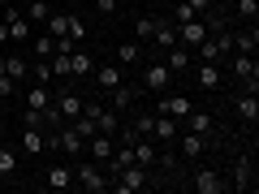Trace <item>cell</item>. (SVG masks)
<instances>
[{
	"label": "cell",
	"mask_w": 259,
	"mask_h": 194,
	"mask_svg": "<svg viewBox=\"0 0 259 194\" xmlns=\"http://www.w3.org/2000/svg\"><path fill=\"white\" fill-rule=\"evenodd\" d=\"M44 138H48V151H61V156H82L87 151V138L69 125V121H61L56 129H48Z\"/></svg>",
	"instance_id": "obj_1"
},
{
	"label": "cell",
	"mask_w": 259,
	"mask_h": 194,
	"mask_svg": "<svg viewBox=\"0 0 259 194\" xmlns=\"http://www.w3.org/2000/svg\"><path fill=\"white\" fill-rule=\"evenodd\" d=\"M74 185L87 194H108V173H104V164H95V160H78L74 164Z\"/></svg>",
	"instance_id": "obj_2"
},
{
	"label": "cell",
	"mask_w": 259,
	"mask_h": 194,
	"mask_svg": "<svg viewBox=\"0 0 259 194\" xmlns=\"http://www.w3.org/2000/svg\"><path fill=\"white\" fill-rule=\"evenodd\" d=\"M112 194H143V190H151V173L143 164H125L117 177H112V185H108Z\"/></svg>",
	"instance_id": "obj_3"
},
{
	"label": "cell",
	"mask_w": 259,
	"mask_h": 194,
	"mask_svg": "<svg viewBox=\"0 0 259 194\" xmlns=\"http://www.w3.org/2000/svg\"><path fill=\"white\" fill-rule=\"evenodd\" d=\"M229 69H233V78L242 82V91L259 95V65H255V56H242V52H233V56H229Z\"/></svg>",
	"instance_id": "obj_4"
},
{
	"label": "cell",
	"mask_w": 259,
	"mask_h": 194,
	"mask_svg": "<svg viewBox=\"0 0 259 194\" xmlns=\"http://www.w3.org/2000/svg\"><path fill=\"white\" fill-rule=\"evenodd\" d=\"M182 185H190L194 194H225V190H229V181H225L216 168H194V177L182 181Z\"/></svg>",
	"instance_id": "obj_5"
},
{
	"label": "cell",
	"mask_w": 259,
	"mask_h": 194,
	"mask_svg": "<svg viewBox=\"0 0 259 194\" xmlns=\"http://www.w3.org/2000/svg\"><path fill=\"white\" fill-rule=\"evenodd\" d=\"M82 104H87V100L74 91V86H61V91L52 95V108L61 112V121H74V117H82Z\"/></svg>",
	"instance_id": "obj_6"
},
{
	"label": "cell",
	"mask_w": 259,
	"mask_h": 194,
	"mask_svg": "<svg viewBox=\"0 0 259 194\" xmlns=\"http://www.w3.org/2000/svg\"><path fill=\"white\" fill-rule=\"evenodd\" d=\"M190 108H194V100H190V95H168V91H160V95H156V112H160V117L182 121Z\"/></svg>",
	"instance_id": "obj_7"
},
{
	"label": "cell",
	"mask_w": 259,
	"mask_h": 194,
	"mask_svg": "<svg viewBox=\"0 0 259 194\" xmlns=\"http://www.w3.org/2000/svg\"><path fill=\"white\" fill-rule=\"evenodd\" d=\"M229 190H238V194L255 190V160H250V156H238V164H233V177H229Z\"/></svg>",
	"instance_id": "obj_8"
},
{
	"label": "cell",
	"mask_w": 259,
	"mask_h": 194,
	"mask_svg": "<svg viewBox=\"0 0 259 194\" xmlns=\"http://www.w3.org/2000/svg\"><path fill=\"white\" fill-rule=\"evenodd\" d=\"M212 147V138H203V134H194V129H186L182 138H177V151H182V160H203V151Z\"/></svg>",
	"instance_id": "obj_9"
},
{
	"label": "cell",
	"mask_w": 259,
	"mask_h": 194,
	"mask_svg": "<svg viewBox=\"0 0 259 194\" xmlns=\"http://www.w3.org/2000/svg\"><path fill=\"white\" fill-rule=\"evenodd\" d=\"M168 82H173V74H168V65H164V61L147 65V74H143V91L160 95V91H168Z\"/></svg>",
	"instance_id": "obj_10"
},
{
	"label": "cell",
	"mask_w": 259,
	"mask_h": 194,
	"mask_svg": "<svg viewBox=\"0 0 259 194\" xmlns=\"http://www.w3.org/2000/svg\"><path fill=\"white\" fill-rule=\"evenodd\" d=\"M203 39H207L203 18H190V22H182V26H177V43H182V47H199Z\"/></svg>",
	"instance_id": "obj_11"
},
{
	"label": "cell",
	"mask_w": 259,
	"mask_h": 194,
	"mask_svg": "<svg viewBox=\"0 0 259 194\" xmlns=\"http://www.w3.org/2000/svg\"><path fill=\"white\" fill-rule=\"evenodd\" d=\"M112 151H117V138H112V134H95V138H87V156H91L95 164H108Z\"/></svg>",
	"instance_id": "obj_12"
},
{
	"label": "cell",
	"mask_w": 259,
	"mask_h": 194,
	"mask_svg": "<svg viewBox=\"0 0 259 194\" xmlns=\"http://www.w3.org/2000/svg\"><path fill=\"white\" fill-rule=\"evenodd\" d=\"M130 147H134V164H143V168H156V160H160V147H156L151 138L134 134V138H130Z\"/></svg>",
	"instance_id": "obj_13"
},
{
	"label": "cell",
	"mask_w": 259,
	"mask_h": 194,
	"mask_svg": "<svg viewBox=\"0 0 259 194\" xmlns=\"http://www.w3.org/2000/svg\"><path fill=\"white\" fill-rule=\"evenodd\" d=\"M5 26H9V39H13V43H30V35H35V26L22 18V9H9V13H5Z\"/></svg>",
	"instance_id": "obj_14"
},
{
	"label": "cell",
	"mask_w": 259,
	"mask_h": 194,
	"mask_svg": "<svg viewBox=\"0 0 259 194\" xmlns=\"http://www.w3.org/2000/svg\"><path fill=\"white\" fill-rule=\"evenodd\" d=\"M182 121H186V129H194V134H203V138H216V121H212V112H203V108H190Z\"/></svg>",
	"instance_id": "obj_15"
},
{
	"label": "cell",
	"mask_w": 259,
	"mask_h": 194,
	"mask_svg": "<svg viewBox=\"0 0 259 194\" xmlns=\"http://www.w3.org/2000/svg\"><path fill=\"white\" fill-rule=\"evenodd\" d=\"M177 125H182V121L160 117V112H156V121H151V142H164V147H173V142H177Z\"/></svg>",
	"instance_id": "obj_16"
},
{
	"label": "cell",
	"mask_w": 259,
	"mask_h": 194,
	"mask_svg": "<svg viewBox=\"0 0 259 194\" xmlns=\"http://www.w3.org/2000/svg\"><path fill=\"white\" fill-rule=\"evenodd\" d=\"M18 147L26 151V156H44V151H48L44 129H35V125H22V138H18Z\"/></svg>",
	"instance_id": "obj_17"
},
{
	"label": "cell",
	"mask_w": 259,
	"mask_h": 194,
	"mask_svg": "<svg viewBox=\"0 0 259 194\" xmlns=\"http://www.w3.org/2000/svg\"><path fill=\"white\" fill-rule=\"evenodd\" d=\"M44 185L48 190H69V185H74V164H52L44 173Z\"/></svg>",
	"instance_id": "obj_18"
},
{
	"label": "cell",
	"mask_w": 259,
	"mask_h": 194,
	"mask_svg": "<svg viewBox=\"0 0 259 194\" xmlns=\"http://www.w3.org/2000/svg\"><path fill=\"white\" fill-rule=\"evenodd\" d=\"M95 86H100V91H112V86H121L125 82V74H121V65H95Z\"/></svg>",
	"instance_id": "obj_19"
},
{
	"label": "cell",
	"mask_w": 259,
	"mask_h": 194,
	"mask_svg": "<svg viewBox=\"0 0 259 194\" xmlns=\"http://www.w3.org/2000/svg\"><path fill=\"white\" fill-rule=\"evenodd\" d=\"M91 74H95V61H91V52L74 47V52H69V78H91Z\"/></svg>",
	"instance_id": "obj_20"
},
{
	"label": "cell",
	"mask_w": 259,
	"mask_h": 194,
	"mask_svg": "<svg viewBox=\"0 0 259 194\" xmlns=\"http://www.w3.org/2000/svg\"><path fill=\"white\" fill-rule=\"evenodd\" d=\"M194 82L203 86V91H216V86H221V65L199 61V69H194Z\"/></svg>",
	"instance_id": "obj_21"
},
{
	"label": "cell",
	"mask_w": 259,
	"mask_h": 194,
	"mask_svg": "<svg viewBox=\"0 0 259 194\" xmlns=\"http://www.w3.org/2000/svg\"><path fill=\"white\" fill-rule=\"evenodd\" d=\"M164 65H168V74H190V52H186L182 43H173V47H164Z\"/></svg>",
	"instance_id": "obj_22"
},
{
	"label": "cell",
	"mask_w": 259,
	"mask_h": 194,
	"mask_svg": "<svg viewBox=\"0 0 259 194\" xmlns=\"http://www.w3.org/2000/svg\"><path fill=\"white\" fill-rule=\"evenodd\" d=\"M26 108H39V112H52V91H48V82H35L26 91Z\"/></svg>",
	"instance_id": "obj_23"
},
{
	"label": "cell",
	"mask_w": 259,
	"mask_h": 194,
	"mask_svg": "<svg viewBox=\"0 0 259 194\" xmlns=\"http://www.w3.org/2000/svg\"><path fill=\"white\" fill-rule=\"evenodd\" d=\"M0 74L18 82V78H26V74H30V65L22 61V56H13V52H9V56H0Z\"/></svg>",
	"instance_id": "obj_24"
},
{
	"label": "cell",
	"mask_w": 259,
	"mask_h": 194,
	"mask_svg": "<svg viewBox=\"0 0 259 194\" xmlns=\"http://www.w3.org/2000/svg\"><path fill=\"white\" fill-rule=\"evenodd\" d=\"M134 100H139V86H130V82L112 86V112H125V108H130Z\"/></svg>",
	"instance_id": "obj_25"
},
{
	"label": "cell",
	"mask_w": 259,
	"mask_h": 194,
	"mask_svg": "<svg viewBox=\"0 0 259 194\" xmlns=\"http://www.w3.org/2000/svg\"><path fill=\"white\" fill-rule=\"evenodd\" d=\"M48 13H52V9H48V0H26V5H22V18H26L30 26H44Z\"/></svg>",
	"instance_id": "obj_26"
},
{
	"label": "cell",
	"mask_w": 259,
	"mask_h": 194,
	"mask_svg": "<svg viewBox=\"0 0 259 194\" xmlns=\"http://www.w3.org/2000/svg\"><path fill=\"white\" fill-rule=\"evenodd\" d=\"M255 47H259V30H255V22H250V30L233 35V52H242V56H255Z\"/></svg>",
	"instance_id": "obj_27"
},
{
	"label": "cell",
	"mask_w": 259,
	"mask_h": 194,
	"mask_svg": "<svg viewBox=\"0 0 259 194\" xmlns=\"http://www.w3.org/2000/svg\"><path fill=\"white\" fill-rule=\"evenodd\" d=\"M238 117L255 125V121H259V95H250V91H242V95H238Z\"/></svg>",
	"instance_id": "obj_28"
},
{
	"label": "cell",
	"mask_w": 259,
	"mask_h": 194,
	"mask_svg": "<svg viewBox=\"0 0 259 194\" xmlns=\"http://www.w3.org/2000/svg\"><path fill=\"white\" fill-rule=\"evenodd\" d=\"M143 61V47H139V39H130V43H117V65L125 69V65H139Z\"/></svg>",
	"instance_id": "obj_29"
},
{
	"label": "cell",
	"mask_w": 259,
	"mask_h": 194,
	"mask_svg": "<svg viewBox=\"0 0 259 194\" xmlns=\"http://www.w3.org/2000/svg\"><path fill=\"white\" fill-rule=\"evenodd\" d=\"M95 129H100V134H112V138H117V134H121V117H117L112 108H104L100 117H95Z\"/></svg>",
	"instance_id": "obj_30"
},
{
	"label": "cell",
	"mask_w": 259,
	"mask_h": 194,
	"mask_svg": "<svg viewBox=\"0 0 259 194\" xmlns=\"http://www.w3.org/2000/svg\"><path fill=\"white\" fill-rule=\"evenodd\" d=\"M30 52H35L39 61H48V56L56 52V39L48 35V30H44V35H30Z\"/></svg>",
	"instance_id": "obj_31"
},
{
	"label": "cell",
	"mask_w": 259,
	"mask_h": 194,
	"mask_svg": "<svg viewBox=\"0 0 259 194\" xmlns=\"http://www.w3.org/2000/svg\"><path fill=\"white\" fill-rule=\"evenodd\" d=\"M151 43H156V47H173V43H177V26L160 18V26H156V35H151Z\"/></svg>",
	"instance_id": "obj_32"
},
{
	"label": "cell",
	"mask_w": 259,
	"mask_h": 194,
	"mask_svg": "<svg viewBox=\"0 0 259 194\" xmlns=\"http://www.w3.org/2000/svg\"><path fill=\"white\" fill-rule=\"evenodd\" d=\"M65 26H69V13H48V22H44V30H48L52 39H65V35H69Z\"/></svg>",
	"instance_id": "obj_33"
},
{
	"label": "cell",
	"mask_w": 259,
	"mask_h": 194,
	"mask_svg": "<svg viewBox=\"0 0 259 194\" xmlns=\"http://www.w3.org/2000/svg\"><path fill=\"white\" fill-rule=\"evenodd\" d=\"M156 26H160V18H151V13H147V18H139V22H134V35H139V43H147V39L156 35Z\"/></svg>",
	"instance_id": "obj_34"
},
{
	"label": "cell",
	"mask_w": 259,
	"mask_h": 194,
	"mask_svg": "<svg viewBox=\"0 0 259 194\" xmlns=\"http://www.w3.org/2000/svg\"><path fill=\"white\" fill-rule=\"evenodd\" d=\"M13 173H18V151L0 147V177H13Z\"/></svg>",
	"instance_id": "obj_35"
},
{
	"label": "cell",
	"mask_w": 259,
	"mask_h": 194,
	"mask_svg": "<svg viewBox=\"0 0 259 194\" xmlns=\"http://www.w3.org/2000/svg\"><path fill=\"white\" fill-rule=\"evenodd\" d=\"M65 30H69V39H74V43H82V39H87V22L78 18V13H69V26H65Z\"/></svg>",
	"instance_id": "obj_36"
},
{
	"label": "cell",
	"mask_w": 259,
	"mask_h": 194,
	"mask_svg": "<svg viewBox=\"0 0 259 194\" xmlns=\"http://www.w3.org/2000/svg\"><path fill=\"white\" fill-rule=\"evenodd\" d=\"M190 18H199V13H194L186 0H177V9H173V26H182V22H190Z\"/></svg>",
	"instance_id": "obj_37"
},
{
	"label": "cell",
	"mask_w": 259,
	"mask_h": 194,
	"mask_svg": "<svg viewBox=\"0 0 259 194\" xmlns=\"http://www.w3.org/2000/svg\"><path fill=\"white\" fill-rule=\"evenodd\" d=\"M151 112H139V117H134V134H143V138H151Z\"/></svg>",
	"instance_id": "obj_38"
},
{
	"label": "cell",
	"mask_w": 259,
	"mask_h": 194,
	"mask_svg": "<svg viewBox=\"0 0 259 194\" xmlns=\"http://www.w3.org/2000/svg\"><path fill=\"white\" fill-rule=\"evenodd\" d=\"M238 13H242L246 22H255V18H259V0H238Z\"/></svg>",
	"instance_id": "obj_39"
},
{
	"label": "cell",
	"mask_w": 259,
	"mask_h": 194,
	"mask_svg": "<svg viewBox=\"0 0 259 194\" xmlns=\"http://www.w3.org/2000/svg\"><path fill=\"white\" fill-rule=\"evenodd\" d=\"M35 82H52V65L48 61H35Z\"/></svg>",
	"instance_id": "obj_40"
},
{
	"label": "cell",
	"mask_w": 259,
	"mask_h": 194,
	"mask_svg": "<svg viewBox=\"0 0 259 194\" xmlns=\"http://www.w3.org/2000/svg\"><path fill=\"white\" fill-rule=\"evenodd\" d=\"M186 5H190V9L199 13V18H203V13H212V5H216V0H186Z\"/></svg>",
	"instance_id": "obj_41"
},
{
	"label": "cell",
	"mask_w": 259,
	"mask_h": 194,
	"mask_svg": "<svg viewBox=\"0 0 259 194\" xmlns=\"http://www.w3.org/2000/svg\"><path fill=\"white\" fill-rule=\"evenodd\" d=\"M13 86H18L13 78H5V74H0V100H13Z\"/></svg>",
	"instance_id": "obj_42"
},
{
	"label": "cell",
	"mask_w": 259,
	"mask_h": 194,
	"mask_svg": "<svg viewBox=\"0 0 259 194\" xmlns=\"http://www.w3.org/2000/svg\"><path fill=\"white\" fill-rule=\"evenodd\" d=\"M95 9L100 13H117V0H95Z\"/></svg>",
	"instance_id": "obj_43"
},
{
	"label": "cell",
	"mask_w": 259,
	"mask_h": 194,
	"mask_svg": "<svg viewBox=\"0 0 259 194\" xmlns=\"http://www.w3.org/2000/svg\"><path fill=\"white\" fill-rule=\"evenodd\" d=\"M0 108H5V100H0Z\"/></svg>",
	"instance_id": "obj_44"
},
{
	"label": "cell",
	"mask_w": 259,
	"mask_h": 194,
	"mask_svg": "<svg viewBox=\"0 0 259 194\" xmlns=\"http://www.w3.org/2000/svg\"><path fill=\"white\" fill-rule=\"evenodd\" d=\"M22 5H26V0H22Z\"/></svg>",
	"instance_id": "obj_45"
}]
</instances>
